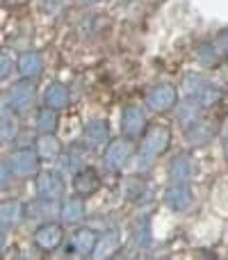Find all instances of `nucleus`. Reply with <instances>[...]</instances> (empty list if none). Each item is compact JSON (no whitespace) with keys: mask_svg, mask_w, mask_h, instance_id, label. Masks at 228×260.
<instances>
[{"mask_svg":"<svg viewBox=\"0 0 228 260\" xmlns=\"http://www.w3.org/2000/svg\"><path fill=\"white\" fill-rule=\"evenodd\" d=\"M171 144V130L162 123L148 126L144 130V135L139 137V146L135 151V160H137V169L144 171L169 148Z\"/></svg>","mask_w":228,"mask_h":260,"instance_id":"obj_1","label":"nucleus"},{"mask_svg":"<svg viewBox=\"0 0 228 260\" xmlns=\"http://www.w3.org/2000/svg\"><path fill=\"white\" fill-rule=\"evenodd\" d=\"M183 89L189 99L201 103L203 108H210V105L219 103V101L224 99L219 87L208 80L206 76H201V73H187V76L183 78Z\"/></svg>","mask_w":228,"mask_h":260,"instance_id":"obj_2","label":"nucleus"},{"mask_svg":"<svg viewBox=\"0 0 228 260\" xmlns=\"http://www.w3.org/2000/svg\"><path fill=\"white\" fill-rule=\"evenodd\" d=\"M35 192L39 199L46 201H62L67 194V174L57 169H44L37 171L35 176Z\"/></svg>","mask_w":228,"mask_h":260,"instance_id":"obj_3","label":"nucleus"},{"mask_svg":"<svg viewBox=\"0 0 228 260\" xmlns=\"http://www.w3.org/2000/svg\"><path fill=\"white\" fill-rule=\"evenodd\" d=\"M135 151H137V148H135L133 139H128V137L110 139L103 151V162L110 171H121L135 157Z\"/></svg>","mask_w":228,"mask_h":260,"instance_id":"obj_4","label":"nucleus"},{"mask_svg":"<svg viewBox=\"0 0 228 260\" xmlns=\"http://www.w3.org/2000/svg\"><path fill=\"white\" fill-rule=\"evenodd\" d=\"M7 162H9V169H12L14 176H18V178H27V176H37L41 160H39V155H37V151L32 146H18L16 151L9 153Z\"/></svg>","mask_w":228,"mask_h":260,"instance_id":"obj_5","label":"nucleus"},{"mask_svg":"<svg viewBox=\"0 0 228 260\" xmlns=\"http://www.w3.org/2000/svg\"><path fill=\"white\" fill-rule=\"evenodd\" d=\"M64 235L67 233H64L62 221H44V224L35 231V244L41 251L53 253L64 244Z\"/></svg>","mask_w":228,"mask_h":260,"instance_id":"obj_6","label":"nucleus"},{"mask_svg":"<svg viewBox=\"0 0 228 260\" xmlns=\"http://www.w3.org/2000/svg\"><path fill=\"white\" fill-rule=\"evenodd\" d=\"M7 96H9V103L14 108V114H23L27 112L30 108H35V101H37V89L32 85V80H18L14 82L12 87L7 89Z\"/></svg>","mask_w":228,"mask_h":260,"instance_id":"obj_7","label":"nucleus"},{"mask_svg":"<svg viewBox=\"0 0 228 260\" xmlns=\"http://www.w3.org/2000/svg\"><path fill=\"white\" fill-rule=\"evenodd\" d=\"M146 103L155 112H167V110L176 108V103H178V89L174 85H169V82L153 85L146 91Z\"/></svg>","mask_w":228,"mask_h":260,"instance_id":"obj_8","label":"nucleus"},{"mask_svg":"<svg viewBox=\"0 0 228 260\" xmlns=\"http://www.w3.org/2000/svg\"><path fill=\"white\" fill-rule=\"evenodd\" d=\"M146 128H148L146 114H144L142 108H137V105L123 108V112H121V133H123V137L139 139Z\"/></svg>","mask_w":228,"mask_h":260,"instance_id":"obj_9","label":"nucleus"},{"mask_svg":"<svg viewBox=\"0 0 228 260\" xmlns=\"http://www.w3.org/2000/svg\"><path fill=\"white\" fill-rule=\"evenodd\" d=\"M82 144H85L89 151H101V148L108 146L110 142V126L105 119H94L82 128Z\"/></svg>","mask_w":228,"mask_h":260,"instance_id":"obj_10","label":"nucleus"},{"mask_svg":"<svg viewBox=\"0 0 228 260\" xmlns=\"http://www.w3.org/2000/svg\"><path fill=\"white\" fill-rule=\"evenodd\" d=\"M165 206L174 212H185L194 203V192L187 183H171L165 192Z\"/></svg>","mask_w":228,"mask_h":260,"instance_id":"obj_11","label":"nucleus"},{"mask_svg":"<svg viewBox=\"0 0 228 260\" xmlns=\"http://www.w3.org/2000/svg\"><path fill=\"white\" fill-rule=\"evenodd\" d=\"M25 221V203L18 199H5L0 201V229L14 231Z\"/></svg>","mask_w":228,"mask_h":260,"instance_id":"obj_12","label":"nucleus"},{"mask_svg":"<svg viewBox=\"0 0 228 260\" xmlns=\"http://www.w3.org/2000/svg\"><path fill=\"white\" fill-rule=\"evenodd\" d=\"M96 240H99V233L94 229H78L76 233L71 235V242H69V251L71 256H82V258H91L96 247Z\"/></svg>","mask_w":228,"mask_h":260,"instance_id":"obj_13","label":"nucleus"},{"mask_svg":"<svg viewBox=\"0 0 228 260\" xmlns=\"http://www.w3.org/2000/svg\"><path fill=\"white\" fill-rule=\"evenodd\" d=\"M101 187V176L94 167H80L73 174V189L78 197H91Z\"/></svg>","mask_w":228,"mask_h":260,"instance_id":"obj_14","label":"nucleus"},{"mask_svg":"<svg viewBox=\"0 0 228 260\" xmlns=\"http://www.w3.org/2000/svg\"><path fill=\"white\" fill-rule=\"evenodd\" d=\"M16 73L23 80H35L44 73V57L37 50H23L16 59Z\"/></svg>","mask_w":228,"mask_h":260,"instance_id":"obj_15","label":"nucleus"},{"mask_svg":"<svg viewBox=\"0 0 228 260\" xmlns=\"http://www.w3.org/2000/svg\"><path fill=\"white\" fill-rule=\"evenodd\" d=\"M35 151L39 155V160L55 162L62 155V142L55 133H39L35 139Z\"/></svg>","mask_w":228,"mask_h":260,"instance_id":"obj_16","label":"nucleus"},{"mask_svg":"<svg viewBox=\"0 0 228 260\" xmlns=\"http://www.w3.org/2000/svg\"><path fill=\"white\" fill-rule=\"evenodd\" d=\"M194 157L189 155V153H178V155H174V160H171L169 165V180L171 183H189L194 176V171H197V165H194Z\"/></svg>","mask_w":228,"mask_h":260,"instance_id":"obj_17","label":"nucleus"},{"mask_svg":"<svg viewBox=\"0 0 228 260\" xmlns=\"http://www.w3.org/2000/svg\"><path fill=\"white\" fill-rule=\"evenodd\" d=\"M85 219V197H64L62 206H59V221L64 226H73L80 224Z\"/></svg>","mask_w":228,"mask_h":260,"instance_id":"obj_18","label":"nucleus"},{"mask_svg":"<svg viewBox=\"0 0 228 260\" xmlns=\"http://www.w3.org/2000/svg\"><path fill=\"white\" fill-rule=\"evenodd\" d=\"M69 103H71V94H69V87L64 85V82L53 80L48 87H46V91H44V105H48V108L62 112V110L69 108Z\"/></svg>","mask_w":228,"mask_h":260,"instance_id":"obj_19","label":"nucleus"},{"mask_svg":"<svg viewBox=\"0 0 228 260\" xmlns=\"http://www.w3.org/2000/svg\"><path fill=\"white\" fill-rule=\"evenodd\" d=\"M121 249V233L119 231H105L103 235H99V240H96V247H94V253H91V258H112L119 253Z\"/></svg>","mask_w":228,"mask_h":260,"instance_id":"obj_20","label":"nucleus"},{"mask_svg":"<svg viewBox=\"0 0 228 260\" xmlns=\"http://www.w3.org/2000/svg\"><path fill=\"white\" fill-rule=\"evenodd\" d=\"M183 130H185V142H187L189 146H206L212 139V128L208 126L203 119L189 123V126H185Z\"/></svg>","mask_w":228,"mask_h":260,"instance_id":"obj_21","label":"nucleus"},{"mask_svg":"<svg viewBox=\"0 0 228 260\" xmlns=\"http://www.w3.org/2000/svg\"><path fill=\"white\" fill-rule=\"evenodd\" d=\"M201 110H203L201 103H197L194 99L185 96L180 103H176V119H178V123L185 128V126H189V123L201 119Z\"/></svg>","mask_w":228,"mask_h":260,"instance_id":"obj_22","label":"nucleus"},{"mask_svg":"<svg viewBox=\"0 0 228 260\" xmlns=\"http://www.w3.org/2000/svg\"><path fill=\"white\" fill-rule=\"evenodd\" d=\"M59 126V112L48 105L39 108L35 112V130L37 133H55Z\"/></svg>","mask_w":228,"mask_h":260,"instance_id":"obj_23","label":"nucleus"},{"mask_svg":"<svg viewBox=\"0 0 228 260\" xmlns=\"http://www.w3.org/2000/svg\"><path fill=\"white\" fill-rule=\"evenodd\" d=\"M18 133H21V128H18V121H16V117H14V114H12V117H3V119H0V144H3V146L16 142Z\"/></svg>","mask_w":228,"mask_h":260,"instance_id":"obj_24","label":"nucleus"},{"mask_svg":"<svg viewBox=\"0 0 228 260\" xmlns=\"http://www.w3.org/2000/svg\"><path fill=\"white\" fill-rule=\"evenodd\" d=\"M133 240L135 244H139V247H146L148 242H151V221L148 219H139L137 224H135V231H133Z\"/></svg>","mask_w":228,"mask_h":260,"instance_id":"obj_25","label":"nucleus"},{"mask_svg":"<svg viewBox=\"0 0 228 260\" xmlns=\"http://www.w3.org/2000/svg\"><path fill=\"white\" fill-rule=\"evenodd\" d=\"M12 73H16V62L12 59V55L7 50H0V82L9 80Z\"/></svg>","mask_w":228,"mask_h":260,"instance_id":"obj_26","label":"nucleus"},{"mask_svg":"<svg viewBox=\"0 0 228 260\" xmlns=\"http://www.w3.org/2000/svg\"><path fill=\"white\" fill-rule=\"evenodd\" d=\"M128 187L130 189H125V199H128V201H137L144 194V183L139 178H128Z\"/></svg>","mask_w":228,"mask_h":260,"instance_id":"obj_27","label":"nucleus"},{"mask_svg":"<svg viewBox=\"0 0 228 260\" xmlns=\"http://www.w3.org/2000/svg\"><path fill=\"white\" fill-rule=\"evenodd\" d=\"M210 46L221 55V57H226V55H228V30L219 32V35H217L215 39L210 41Z\"/></svg>","mask_w":228,"mask_h":260,"instance_id":"obj_28","label":"nucleus"},{"mask_svg":"<svg viewBox=\"0 0 228 260\" xmlns=\"http://www.w3.org/2000/svg\"><path fill=\"white\" fill-rule=\"evenodd\" d=\"M12 169H9V162L3 160L0 157V192H5V189L9 187V183H12Z\"/></svg>","mask_w":228,"mask_h":260,"instance_id":"obj_29","label":"nucleus"},{"mask_svg":"<svg viewBox=\"0 0 228 260\" xmlns=\"http://www.w3.org/2000/svg\"><path fill=\"white\" fill-rule=\"evenodd\" d=\"M12 114H14V108H12V103H9L7 91H5V94H0V119L12 117Z\"/></svg>","mask_w":228,"mask_h":260,"instance_id":"obj_30","label":"nucleus"},{"mask_svg":"<svg viewBox=\"0 0 228 260\" xmlns=\"http://www.w3.org/2000/svg\"><path fill=\"white\" fill-rule=\"evenodd\" d=\"M221 137H224V142L228 144V117L224 119V123H221Z\"/></svg>","mask_w":228,"mask_h":260,"instance_id":"obj_31","label":"nucleus"},{"mask_svg":"<svg viewBox=\"0 0 228 260\" xmlns=\"http://www.w3.org/2000/svg\"><path fill=\"white\" fill-rule=\"evenodd\" d=\"M5 233H7V231L0 229V253L5 251V244H7V235H5Z\"/></svg>","mask_w":228,"mask_h":260,"instance_id":"obj_32","label":"nucleus"},{"mask_svg":"<svg viewBox=\"0 0 228 260\" xmlns=\"http://www.w3.org/2000/svg\"><path fill=\"white\" fill-rule=\"evenodd\" d=\"M85 5H94V3H99V0H82Z\"/></svg>","mask_w":228,"mask_h":260,"instance_id":"obj_33","label":"nucleus"}]
</instances>
